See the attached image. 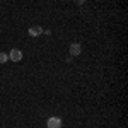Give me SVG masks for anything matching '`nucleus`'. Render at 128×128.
Segmentation results:
<instances>
[{"instance_id": "1", "label": "nucleus", "mask_w": 128, "mask_h": 128, "mask_svg": "<svg viewBox=\"0 0 128 128\" xmlns=\"http://www.w3.org/2000/svg\"><path fill=\"white\" fill-rule=\"evenodd\" d=\"M9 58L12 60V62H20V60H22V51H20V50H17V48L10 50Z\"/></svg>"}, {"instance_id": "2", "label": "nucleus", "mask_w": 128, "mask_h": 128, "mask_svg": "<svg viewBox=\"0 0 128 128\" xmlns=\"http://www.w3.org/2000/svg\"><path fill=\"white\" fill-rule=\"evenodd\" d=\"M46 125H48V128H62V120L58 116H51Z\"/></svg>"}, {"instance_id": "3", "label": "nucleus", "mask_w": 128, "mask_h": 128, "mask_svg": "<svg viewBox=\"0 0 128 128\" xmlns=\"http://www.w3.org/2000/svg\"><path fill=\"white\" fill-rule=\"evenodd\" d=\"M68 50H70V55H72V56H79V55H80V51H82V48H80V44H79V43H72Z\"/></svg>"}, {"instance_id": "4", "label": "nucleus", "mask_w": 128, "mask_h": 128, "mask_svg": "<svg viewBox=\"0 0 128 128\" xmlns=\"http://www.w3.org/2000/svg\"><path fill=\"white\" fill-rule=\"evenodd\" d=\"M41 32H43V29H41V26H31V28H29V36H32V38L40 36Z\"/></svg>"}, {"instance_id": "5", "label": "nucleus", "mask_w": 128, "mask_h": 128, "mask_svg": "<svg viewBox=\"0 0 128 128\" xmlns=\"http://www.w3.org/2000/svg\"><path fill=\"white\" fill-rule=\"evenodd\" d=\"M9 60V55L7 53H0V63H5Z\"/></svg>"}]
</instances>
